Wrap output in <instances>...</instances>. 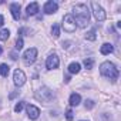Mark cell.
<instances>
[{"instance_id": "6da1fadb", "label": "cell", "mask_w": 121, "mask_h": 121, "mask_svg": "<svg viewBox=\"0 0 121 121\" xmlns=\"http://www.w3.org/2000/svg\"><path fill=\"white\" fill-rule=\"evenodd\" d=\"M71 16H73V19L78 27H86L90 22V10H88L87 4H84V3L76 4Z\"/></svg>"}, {"instance_id": "7a4b0ae2", "label": "cell", "mask_w": 121, "mask_h": 121, "mask_svg": "<svg viewBox=\"0 0 121 121\" xmlns=\"http://www.w3.org/2000/svg\"><path fill=\"white\" fill-rule=\"evenodd\" d=\"M100 73L110 80H117V77H118V69L110 61H104L100 66Z\"/></svg>"}, {"instance_id": "3957f363", "label": "cell", "mask_w": 121, "mask_h": 121, "mask_svg": "<svg viewBox=\"0 0 121 121\" xmlns=\"http://www.w3.org/2000/svg\"><path fill=\"white\" fill-rule=\"evenodd\" d=\"M34 97H36V100H39V101L47 104V103H50V101L54 98V93H53L48 87H41L39 91H36Z\"/></svg>"}, {"instance_id": "277c9868", "label": "cell", "mask_w": 121, "mask_h": 121, "mask_svg": "<svg viewBox=\"0 0 121 121\" xmlns=\"http://www.w3.org/2000/svg\"><path fill=\"white\" fill-rule=\"evenodd\" d=\"M37 58V48L36 47H31V48H27L23 54V63L26 66H31Z\"/></svg>"}, {"instance_id": "5b68a950", "label": "cell", "mask_w": 121, "mask_h": 121, "mask_svg": "<svg viewBox=\"0 0 121 121\" xmlns=\"http://www.w3.org/2000/svg\"><path fill=\"white\" fill-rule=\"evenodd\" d=\"M63 29L67 31V33H73V31H76V29H77V24H76V22H74V19H73V16L69 13V14H66L64 17H63Z\"/></svg>"}, {"instance_id": "8992f818", "label": "cell", "mask_w": 121, "mask_h": 121, "mask_svg": "<svg viewBox=\"0 0 121 121\" xmlns=\"http://www.w3.org/2000/svg\"><path fill=\"white\" fill-rule=\"evenodd\" d=\"M91 9H93V14H94L97 22H104L105 20V12L97 2H91Z\"/></svg>"}, {"instance_id": "52a82bcc", "label": "cell", "mask_w": 121, "mask_h": 121, "mask_svg": "<svg viewBox=\"0 0 121 121\" xmlns=\"http://www.w3.org/2000/svg\"><path fill=\"white\" fill-rule=\"evenodd\" d=\"M58 64H60V60H58V56L57 54H50L48 57H47V60H46V67L48 69V70H54V69H57L58 67Z\"/></svg>"}, {"instance_id": "ba28073f", "label": "cell", "mask_w": 121, "mask_h": 121, "mask_svg": "<svg viewBox=\"0 0 121 121\" xmlns=\"http://www.w3.org/2000/svg\"><path fill=\"white\" fill-rule=\"evenodd\" d=\"M13 81H14V84L17 86V87H20V86H23L24 83H26V74L22 71V70H16L14 71V74H13Z\"/></svg>"}, {"instance_id": "9c48e42d", "label": "cell", "mask_w": 121, "mask_h": 121, "mask_svg": "<svg viewBox=\"0 0 121 121\" xmlns=\"http://www.w3.org/2000/svg\"><path fill=\"white\" fill-rule=\"evenodd\" d=\"M57 9H58V4L54 2V0H48V2H46L44 7H43V10H44L46 14H53V13L57 12Z\"/></svg>"}, {"instance_id": "30bf717a", "label": "cell", "mask_w": 121, "mask_h": 121, "mask_svg": "<svg viewBox=\"0 0 121 121\" xmlns=\"http://www.w3.org/2000/svg\"><path fill=\"white\" fill-rule=\"evenodd\" d=\"M27 115L30 120H37L40 115V110L36 105H27Z\"/></svg>"}, {"instance_id": "8fae6325", "label": "cell", "mask_w": 121, "mask_h": 121, "mask_svg": "<svg viewBox=\"0 0 121 121\" xmlns=\"http://www.w3.org/2000/svg\"><path fill=\"white\" fill-rule=\"evenodd\" d=\"M10 12H12V16H13L14 20H19L20 19V4L12 3L10 4Z\"/></svg>"}, {"instance_id": "7c38bea8", "label": "cell", "mask_w": 121, "mask_h": 121, "mask_svg": "<svg viewBox=\"0 0 121 121\" xmlns=\"http://www.w3.org/2000/svg\"><path fill=\"white\" fill-rule=\"evenodd\" d=\"M37 12H39V3L37 2H33L27 6V14L29 16H34Z\"/></svg>"}, {"instance_id": "4fadbf2b", "label": "cell", "mask_w": 121, "mask_h": 121, "mask_svg": "<svg viewBox=\"0 0 121 121\" xmlns=\"http://www.w3.org/2000/svg\"><path fill=\"white\" fill-rule=\"evenodd\" d=\"M112 51H114V47H112V44H110V43H104V44L101 46V48H100V53L104 54V56H107V54H110V53H112Z\"/></svg>"}, {"instance_id": "5bb4252c", "label": "cell", "mask_w": 121, "mask_h": 121, "mask_svg": "<svg viewBox=\"0 0 121 121\" xmlns=\"http://www.w3.org/2000/svg\"><path fill=\"white\" fill-rule=\"evenodd\" d=\"M80 101H81V95H80V94L73 93V94L70 95V105H73V107L76 105V107H77V105L80 104Z\"/></svg>"}, {"instance_id": "9a60e30c", "label": "cell", "mask_w": 121, "mask_h": 121, "mask_svg": "<svg viewBox=\"0 0 121 121\" xmlns=\"http://www.w3.org/2000/svg\"><path fill=\"white\" fill-rule=\"evenodd\" d=\"M80 69H81L80 63H71L69 66V73L70 74H77V73H80Z\"/></svg>"}, {"instance_id": "2e32d148", "label": "cell", "mask_w": 121, "mask_h": 121, "mask_svg": "<svg viewBox=\"0 0 121 121\" xmlns=\"http://www.w3.org/2000/svg\"><path fill=\"white\" fill-rule=\"evenodd\" d=\"M9 71H10V67L7 64H0V74H2L3 77H7Z\"/></svg>"}, {"instance_id": "e0dca14e", "label": "cell", "mask_w": 121, "mask_h": 121, "mask_svg": "<svg viewBox=\"0 0 121 121\" xmlns=\"http://www.w3.org/2000/svg\"><path fill=\"white\" fill-rule=\"evenodd\" d=\"M9 37H10V31H9L7 29L0 30V40H2V41H6Z\"/></svg>"}, {"instance_id": "ac0fdd59", "label": "cell", "mask_w": 121, "mask_h": 121, "mask_svg": "<svg viewBox=\"0 0 121 121\" xmlns=\"http://www.w3.org/2000/svg\"><path fill=\"white\" fill-rule=\"evenodd\" d=\"M51 34H53L54 39H58V36H60V26H58V24H53V27H51Z\"/></svg>"}, {"instance_id": "d6986e66", "label": "cell", "mask_w": 121, "mask_h": 121, "mask_svg": "<svg viewBox=\"0 0 121 121\" xmlns=\"http://www.w3.org/2000/svg\"><path fill=\"white\" fill-rule=\"evenodd\" d=\"M86 39H87V40H90V41H94V40L97 39V36H95V30L93 29V30H90V31H87Z\"/></svg>"}, {"instance_id": "ffe728a7", "label": "cell", "mask_w": 121, "mask_h": 121, "mask_svg": "<svg viewBox=\"0 0 121 121\" xmlns=\"http://www.w3.org/2000/svg\"><path fill=\"white\" fill-rule=\"evenodd\" d=\"M93 64H94V60L93 58H90V57H87V58H84V66H86V69H93Z\"/></svg>"}, {"instance_id": "44dd1931", "label": "cell", "mask_w": 121, "mask_h": 121, "mask_svg": "<svg viewBox=\"0 0 121 121\" xmlns=\"http://www.w3.org/2000/svg\"><path fill=\"white\" fill-rule=\"evenodd\" d=\"M23 107H24V101H20V103H17V104L14 105V111H16V112H20V111L23 110Z\"/></svg>"}, {"instance_id": "7402d4cb", "label": "cell", "mask_w": 121, "mask_h": 121, "mask_svg": "<svg viewBox=\"0 0 121 121\" xmlns=\"http://www.w3.org/2000/svg\"><path fill=\"white\" fill-rule=\"evenodd\" d=\"M14 48H16L17 51L23 48V39H17V41H16V46H14Z\"/></svg>"}, {"instance_id": "603a6c76", "label": "cell", "mask_w": 121, "mask_h": 121, "mask_svg": "<svg viewBox=\"0 0 121 121\" xmlns=\"http://www.w3.org/2000/svg\"><path fill=\"white\" fill-rule=\"evenodd\" d=\"M93 107H94V101H93V100H86V108L91 110Z\"/></svg>"}, {"instance_id": "cb8c5ba5", "label": "cell", "mask_w": 121, "mask_h": 121, "mask_svg": "<svg viewBox=\"0 0 121 121\" xmlns=\"http://www.w3.org/2000/svg\"><path fill=\"white\" fill-rule=\"evenodd\" d=\"M66 118H67V121H73V111L71 110L66 111Z\"/></svg>"}, {"instance_id": "d4e9b609", "label": "cell", "mask_w": 121, "mask_h": 121, "mask_svg": "<svg viewBox=\"0 0 121 121\" xmlns=\"http://www.w3.org/2000/svg\"><path fill=\"white\" fill-rule=\"evenodd\" d=\"M70 47V41H66V43H63V48H69Z\"/></svg>"}, {"instance_id": "484cf974", "label": "cell", "mask_w": 121, "mask_h": 121, "mask_svg": "<svg viewBox=\"0 0 121 121\" xmlns=\"http://www.w3.org/2000/svg\"><path fill=\"white\" fill-rule=\"evenodd\" d=\"M3 24H4V19H3V16H2V14H0V27H2Z\"/></svg>"}, {"instance_id": "4316f807", "label": "cell", "mask_w": 121, "mask_h": 121, "mask_svg": "<svg viewBox=\"0 0 121 121\" xmlns=\"http://www.w3.org/2000/svg\"><path fill=\"white\" fill-rule=\"evenodd\" d=\"M2 51H3V48H2V46H0V56H2Z\"/></svg>"}]
</instances>
